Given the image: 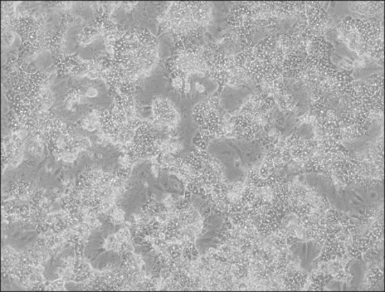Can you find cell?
<instances>
[{
    "label": "cell",
    "instance_id": "cell-1",
    "mask_svg": "<svg viewBox=\"0 0 385 292\" xmlns=\"http://www.w3.org/2000/svg\"><path fill=\"white\" fill-rule=\"evenodd\" d=\"M311 187L327 199L336 211L357 213L379 206L383 199V190L379 185H353L342 187L325 177L309 179Z\"/></svg>",
    "mask_w": 385,
    "mask_h": 292
},
{
    "label": "cell",
    "instance_id": "cell-2",
    "mask_svg": "<svg viewBox=\"0 0 385 292\" xmlns=\"http://www.w3.org/2000/svg\"><path fill=\"white\" fill-rule=\"evenodd\" d=\"M211 154L220 160L231 181H238L248 168L259 159V145L232 140H218L211 146Z\"/></svg>",
    "mask_w": 385,
    "mask_h": 292
},
{
    "label": "cell",
    "instance_id": "cell-3",
    "mask_svg": "<svg viewBox=\"0 0 385 292\" xmlns=\"http://www.w3.org/2000/svg\"><path fill=\"white\" fill-rule=\"evenodd\" d=\"M222 226L223 219L221 216L214 214L209 218L206 231L203 233L197 242L199 251L207 252L218 245L220 241Z\"/></svg>",
    "mask_w": 385,
    "mask_h": 292
},
{
    "label": "cell",
    "instance_id": "cell-4",
    "mask_svg": "<svg viewBox=\"0 0 385 292\" xmlns=\"http://www.w3.org/2000/svg\"><path fill=\"white\" fill-rule=\"evenodd\" d=\"M320 248L313 242H302L296 246L295 256L304 270H311V265L318 257Z\"/></svg>",
    "mask_w": 385,
    "mask_h": 292
},
{
    "label": "cell",
    "instance_id": "cell-5",
    "mask_svg": "<svg viewBox=\"0 0 385 292\" xmlns=\"http://www.w3.org/2000/svg\"><path fill=\"white\" fill-rule=\"evenodd\" d=\"M348 272L353 277L352 285L358 286L363 279L365 275V267L363 263L359 261H354L350 263Z\"/></svg>",
    "mask_w": 385,
    "mask_h": 292
}]
</instances>
